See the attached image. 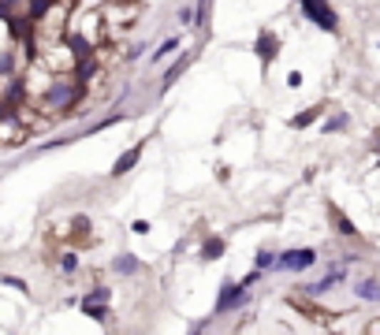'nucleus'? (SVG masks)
Instances as JSON below:
<instances>
[{
  "label": "nucleus",
  "mask_w": 380,
  "mask_h": 335,
  "mask_svg": "<svg viewBox=\"0 0 380 335\" xmlns=\"http://www.w3.org/2000/svg\"><path fill=\"white\" fill-rule=\"evenodd\" d=\"M299 4H302V11H306V15H309V19L317 23L321 30H332V34L339 30V23H336V11L328 8L324 0H299Z\"/></svg>",
  "instance_id": "f257e3e1"
},
{
  "label": "nucleus",
  "mask_w": 380,
  "mask_h": 335,
  "mask_svg": "<svg viewBox=\"0 0 380 335\" xmlns=\"http://www.w3.org/2000/svg\"><path fill=\"white\" fill-rule=\"evenodd\" d=\"M246 298H250V283H224V291H220V302H217V313H231V309H239V306H246Z\"/></svg>",
  "instance_id": "f03ea898"
},
{
  "label": "nucleus",
  "mask_w": 380,
  "mask_h": 335,
  "mask_svg": "<svg viewBox=\"0 0 380 335\" xmlns=\"http://www.w3.org/2000/svg\"><path fill=\"white\" fill-rule=\"evenodd\" d=\"M313 264H317V254H313L309 246L287 249V254L279 257V268H284V272H306V268H313Z\"/></svg>",
  "instance_id": "7ed1b4c3"
},
{
  "label": "nucleus",
  "mask_w": 380,
  "mask_h": 335,
  "mask_svg": "<svg viewBox=\"0 0 380 335\" xmlns=\"http://www.w3.org/2000/svg\"><path fill=\"white\" fill-rule=\"evenodd\" d=\"M82 309L93 321H108V287H93L86 298H82Z\"/></svg>",
  "instance_id": "20e7f679"
},
{
  "label": "nucleus",
  "mask_w": 380,
  "mask_h": 335,
  "mask_svg": "<svg viewBox=\"0 0 380 335\" xmlns=\"http://www.w3.org/2000/svg\"><path fill=\"white\" fill-rule=\"evenodd\" d=\"M78 41H90V45H101V41H105V26H101V15H97V11L82 15V23H78Z\"/></svg>",
  "instance_id": "39448f33"
},
{
  "label": "nucleus",
  "mask_w": 380,
  "mask_h": 335,
  "mask_svg": "<svg viewBox=\"0 0 380 335\" xmlns=\"http://www.w3.org/2000/svg\"><path fill=\"white\" fill-rule=\"evenodd\" d=\"M142 149H145V145H135V149H127V153H123L120 160L112 164V175H115V179H120V175H127L130 168H135V164L142 160Z\"/></svg>",
  "instance_id": "423d86ee"
},
{
  "label": "nucleus",
  "mask_w": 380,
  "mask_h": 335,
  "mask_svg": "<svg viewBox=\"0 0 380 335\" xmlns=\"http://www.w3.org/2000/svg\"><path fill=\"white\" fill-rule=\"evenodd\" d=\"M257 56L265 63H272L279 56V38H276V34H261V38H257Z\"/></svg>",
  "instance_id": "0eeeda50"
},
{
  "label": "nucleus",
  "mask_w": 380,
  "mask_h": 335,
  "mask_svg": "<svg viewBox=\"0 0 380 335\" xmlns=\"http://www.w3.org/2000/svg\"><path fill=\"white\" fill-rule=\"evenodd\" d=\"M346 272H343V268H336V272H328L324 279H317V283H309V287H306V294H324V291H332L336 287V283L343 279Z\"/></svg>",
  "instance_id": "6e6552de"
},
{
  "label": "nucleus",
  "mask_w": 380,
  "mask_h": 335,
  "mask_svg": "<svg viewBox=\"0 0 380 335\" xmlns=\"http://www.w3.org/2000/svg\"><path fill=\"white\" fill-rule=\"evenodd\" d=\"M287 302H291V306H294V309H302V313H309V316H313V321H321V324L328 321V313H324V309H317V306H313V302H306V298H299V294H291Z\"/></svg>",
  "instance_id": "1a4fd4ad"
},
{
  "label": "nucleus",
  "mask_w": 380,
  "mask_h": 335,
  "mask_svg": "<svg viewBox=\"0 0 380 335\" xmlns=\"http://www.w3.org/2000/svg\"><path fill=\"white\" fill-rule=\"evenodd\" d=\"M354 294H358L361 302H380V283H376V279H361L358 287H354Z\"/></svg>",
  "instance_id": "9d476101"
},
{
  "label": "nucleus",
  "mask_w": 380,
  "mask_h": 335,
  "mask_svg": "<svg viewBox=\"0 0 380 335\" xmlns=\"http://www.w3.org/2000/svg\"><path fill=\"white\" fill-rule=\"evenodd\" d=\"M112 268H115V272H123V276H135L142 264H138L135 254H123V257H115V261H112Z\"/></svg>",
  "instance_id": "9b49d317"
},
{
  "label": "nucleus",
  "mask_w": 380,
  "mask_h": 335,
  "mask_svg": "<svg viewBox=\"0 0 380 335\" xmlns=\"http://www.w3.org/2000/svg\"><path fill=\"white\" fill-rule=\"evenodd\" d=\"M257 268L261 272H272V268H279V257L272 254V249H257Z\"/></svg>",
  "instance_id": "f8f14e48"
},
{
  "label": "nucleus",
  "mask_w": 380,
  "mask_h": 335,
  "mask_svg": "<svg viewBox=\"0 0 380 335\" xmlns=\"http://www.w3.org/2000/svg\"><path fill=\"white\" fill-rule=\"evenodd\" d=\"M220 254H224V239H209V242L202 246V257H205V261H217Z\"/></svg>",
  "instance_id": "ddd939ff"
},
{
  "label": "nucleus",
  "mask_w": 380,
  "mask_h": 335,
  "mask_svg": "<svg viewBox=\"0 0 380 335\" xmlns=\"http://www.w3.org/2000/svg\"><path fill=\"white\" fill-rule=\"evenodd\" d=\"M317 115H321V105H317V108H309V112H302V115H294L291 127H294V130H299V127H309L313 120H317Z\"/></svg>",
  "instance_id": "4468645a"
},
{
  "label": "nucleus",
  "mask_w": 380,
  "mask_h": 335,
  "mask_svg": "<svg viewBox=\"0 0 380 335\" xmlns=\"http://www.w3.org/2000/svg\"><path fill=\"white\" fill-rule=\"evenodd\" d=\"M183 71H187V60H179V63H172V67H168V75H164V90H168V86H172V82H175L179 75H183Z\"/></svg>",
  "instance_id": "2eb2a0df"
},
{
  "label": "nucleus",
  "mask_w": 380,
  "mask_h": 335,
  "mask_svg": "<svg viewBox=\"0 0 380 335\" xmlns=\"http://www.w3.org/2000/svg\"><path fill=\"white\" fill-rule=\"evenodd\" d=\"M175 48H179V41H175V38H168V41H164V45L157 48V53H153V60H160V56H168V53H175Z\"/></svg>",
  "instance_id": "dca6fc26"
},
{
  "label": "nucleus",
  "mask_w": 380,
  "mask_h": 335,
  "mask_svg": "<svg viewBox=\"0 0 380 335\" xmlns=\"http://www.w3.org/2000/svg\"><path fill=\"white\" fill-rule=\"evenodd\" d=\"M332 216H336V224H339V231H343V234H354V227H351V220H346V216H343L339 209H332Z\"/></svg>",
  "instance_id": "f3484780"
},
{
  "label": "nucleus",
  "mask_w": 380,
  "mask_h": 335,
  "mask_svg": "<svg viewBox=\"0 0 380 335\" xmlns=\"http://www.w3.org/2000/svg\"><path fill=\"white\" fill-rule=\"evenodd\" d=\"M343 127H346V115H343V112H339V115H332V120L324 123V130H343Z\"/></svg>",
  "instance_id": "a211bd4d"
},
{
  "label": "nucleus",
  "mask_w": 380,
  "mask_h": 335,
  "mask_svg": "<svg viewBox=\"0 0 380 335\" xmlns=\"http://www.w3.org/2000/svg\"><path fill=\"white\" fill-rule=\"evenodd\" d=\"M75 264H78V261H75V254H63V261H60L63 272H75Z\"/></svg>",
  "instance_id": "6ab92c4d"
},
{
  "label": "nucleus",
  "mask_w": 380,
  "mask_h": 335,
  "mask_svg": "<svg viewBox=\"0 0 380 335\" xmlns=\"http://www.w3.org/2000/svg\"><path fill=\"white\" fill-rule=\"evenodd\" d=\"M0 283H4V287H15V291H23V279H15V276H4Z\"/></svg>",
  "instance_id": "aec40b11"
},
{
  "label": "nucleus",
  "mask_w": 380,
  "mask_h": 335,
  "mask_svg": "<svg viewBox=\"0 0 380 335\" xmlns=\"http://www.w3.org/2000/svg\"><path fill=\"white\" fill-rule=\"evenodd\" d=\"M376 142H380V134H376Z\"/></svg>",
  "instance_id": "412c9836"
}]
</instances>
